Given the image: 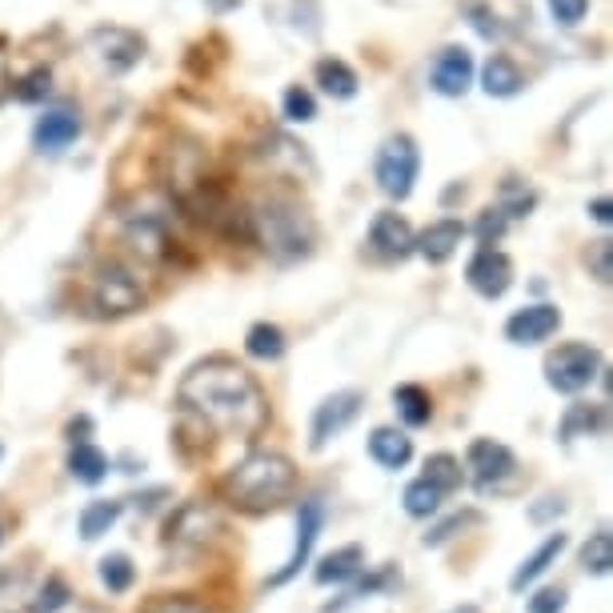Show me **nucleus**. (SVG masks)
<instances>
[{
    "mask_svg": "<svg viewBox=\"0 0 613 613\" xmlns=\"http://www.w3.org/2000/svg\"><path fill=\"white\" fill-rule=\"evenodd\" d=\"M314 80L321 85L325 97L333 101H353L357 92H361V77H357V68L349 61H341V56H321L314 65Z\"/></svg>",
    "mask_w": 613,
    "mask_h": 613,
    "instance_id": "nucleus-19",
    "label": "nucleus"
},
{
    "mask_svg": "<svg viewBox=\"0 0 613 613\" xmlns=\"http://www.w3.org/2000/svg\"><path fill=\"white\" fill-rule=\"evenodd\" d=\"M421 173V149L409 132H393L385 137L378 149V161H373V177H378V189L393 201H405L413 193Z\"/></svg>",
    "mask_w": 613,
    "mask_h": 613,
    "instance_id": "nucleus-5",
    "label": "nucleus"
},
{
    "mask_svg": "<svg viewBox=\"0 0 613 613\" xmlns=\"http://www.w3.org/2000/svg\"><path fill=\"white\" fill-rule=\"evenodd\" d=\"M357 413H361V393L357 389L325 397V401L317 405L314 425H309V445H314V449H325L333 437H341V433L349 430L353 421H357Z\"/></svg>",
    "mask_w": 613,
    "mask_h": 613,
    "instance_id": "nucleus-10",
    "label": "nucleus"
},
{
    "mask_svg": "<svg viewBox=\"0 0 613 613\" xmlns=\"http://www.w3.org/2000/svg\"><path fill=\"white\" fill-rule=\"evenodd\" d=\"M120 518V501H92V506H85V513H80V537L85 541H97L101 534H108L113 525H117Z\"/></svg>",
    "mask_w": 613,
    "mask_h": 613,
    "instance_id": "nucleus-29",
    "label": "nucleus"
},
{
    "mask_svg": "<svg viewBox=\"0 0 613 613\" xmlns=\"http://www.w3.org/2000/svg\"><path fill=\"white\" fill-rule=\"evenodd\" d=\"M321 522H325V513H321V501H301V513H297V546H293V558L285 561V570H277L269 577V586H285L289 577L301 574V565L309 561L314 553V541L321 534Z\"/></svg>",
    "mask_w": 613,
    "mask_h": 613,
    "instance_id": "nucleus-15",
    "label": "nucleus"
},
{
    "mask_svg": "<svg viewBox=\"0 0 613 613\" xmlns=\"http://www.w3.org/2000/svg\"><path fill=\"white\" fill-rule=\"evenodd\" d=\"M245 349L248 357H257V361H277L281 353H285V333L269 321H257V325L245 333Z\"/></svg>",
    "mask_w": 613,
    "mask_h": 613,
    "instance_id": "nucleus-25",
    "label": "nucleus"
},
{
    "mask_svg": "<svg viewBox=\"0 0 613 613\" xmlns=\"http://www.w3.org/2000/svg\"><path fill=\"white\" fill-rule=\"evenodd\" d=\"M0 454H4V449H0Z\"/></svg>",
    "mask_w": 613,
    "mask_h": 613,
    "instance_id": "nucleus-46",
    "label": "nucleus"
},
{
    "mask_svg": "<svg viewBox=\"0 0 613 613\" xmlns=\"http://www.w3.org/2000/svg\"><path fill=\"white\" fill-rule=\"evenodd\" d=\"M177 397L193 418L225 437H257L269 425V401L257 378L229 357H213L189 369Z\"/></svg>",
    "mask_w": 613,
    "mask_h": 613,
    "instance_id": "nucleus-1",
    "label": "nucleus"
},
{
    "mask_svg": "<svg viewBox=\"0 0 613 613\" xmlns=\"http://www.w3.org/2000/svg\"><path fill=\"white\" fill-rule=\"evenodd\" d=\"M141 613H209L193 598H153Z\"/></svg>",
    "mask_w": 613,
    "mask_h": 613,
    "instance_id": "nucleus-40",
    "label": "nucleus"
},
{
    "mask_svg": "<svg viewBox=\"0 0 613 613\" xmlns=\"http://www.w3.org/2000/svg\"><path fill=\"white\" fill-rule=\"evenodd\" d=\"M546 4L561 28H577L589 13V0H546Z\"/></svg>",
    "mask_w": 613,
    "mask_h": 613,
    "instance_id": "nucleus-38",
    "label": "nucleus"
},
{
    "mask_svg": "<svg viewBox=\"0 0 613 613\" xmlns=\"http://www.w3.org/2000/svg\"><path fill=\"white\" fill-rule=\"evenodd\" d=\"M9 92H13L16 101H25V105H40V101H49V97H53V68L49 65L28 68L16 85H9Z\"/></svg>",
    "mask_w": 613,
    "mask_h": 613,
    "instance_id": "nucleus-27",
    "label": "nucleus"
},
{
    "mask_svg": "<svg viewBox=\"0 0 613 613\" xmlns=\"http://www.w3.org/2000/svg\"><path fill=\"white\" fill-rule=\"evenodd\" d=\"M465 13H470V25L477 28V37L494 40L501 37V25H497V13L485 4V0H465Z\"/></svg>",
    "mask_w": 613,
    "mask_h": 613,
    "instance_id": "nucleus-37",
    "label": "nucleus"
},
{
    "mask_svg": "<svg viewBox=\"0 0 613 613\" xmlns=\"http://www.w3.org/2000/svg\"><path fill=\"white\" fill-rule=\"evenodd\" d=\"M470 522H477V513H457V518H449L445 525H437L433 534H425V546H442L445 537H454L461 525H470Z\"/></svg>",
    "mask_w": 613,
    "mask_h": 613,
    "instance_id": "nucleus-43",
    "label": "nucleus"
},
{
    "mask_svg": "<svg viewBox=\"0 0 613 613\" xmlns=\"http://www.w3.org/2000/svg\"><path fill=\"white\" fill-rule=\"evenodd\" d=\"M4 92H9V61L0 53V101H4Z\"/></svg>",
    "mask_w": 613,
    "mask_h": 613,
    "instance_id": "nucleus-45",
    "label": "nucleus"
},
{
    "mask_svg": "<svg viewBox=\"0 0 613 613\" xmlns=\"http://www.w3.org/2000/svg\"><path fill=\"white\" fill-rule=\"evenodd\" d=\"M401 501H405V513H409V518H430V513H437V506H442V494H437L425 477H418V482L405 485Z\"/></svg>",
    "mask_w": 613,
    "mask_h": 613,
    "instance_id": "nucleus-32",
    "label": "nucleus"
},
{
    "mask_svg": "<svg viewBox=\"0 0 613 613\" xmlns=\"http://www.w3.org/2000/svg\"><path fill=\"white\" fill-rule=\"evenodd\" d=\"M413 241H418V233H413V225L405 221L401 213L385 209L369 225V248L378 253L381 261H405L413 253Z\"/></svg>",
    "mask_w": 613,
    "mask_h": 613,
    "instance_id": "nucleus-12",
    "label": "nucleus"
},
{
    "mask_svg": "<svg viewBox=\"0 0 613 613\" xmlns=\"http://www.w3.org/2000/svg\"><path fill=\"white\" fill-rule=\"evenodd\" d=\"M248 241H257L273 261L293 265L305 261L314 253L317 225L297 201H289V196H261L248 209Z\"/></svg>",
    "mask_w": 613,
    "mask_h": 613,
    "instance_id": "nucleus-2",
    "label": "nucleus"
},
{
    "mask_svg": "<svg viewBox=\"0 0 613 613\" xmlns=\"http://www.w3.org/2000/svg\"><path fill=\"white\" fill-rule=\"evenodd\" d=\"M89 53L97 56V65L120 77L144 61V37L120 25H97L89 33Z\"/></svg>",
    "mask_w": 613,
    "mask_h": 613,
    "instance_id": "nucleus-7",
    "label": "nucleus"
},
{
    "mask_svg": "<svg viewBox=\"0 0 613 613\" xmlns=\"http://www.w3.org/2000/svg\"><path fill=\"white\" fill-rule=\"evenodd\" d=\"M393 582H397V570H381V574L366 577V582H361V586H353L349 593H345V601L369 598V593H378V589H389Z\"/></svg>",
    "mask_w": 613,
    "mask_h": 613,
    "instance_id": "nucleus-41",
    "label": "nucleus"
},
{
    "mask_svg": "<svg viewBox=\"0 0 613 613\" xmlns=\"http://www.w3.org/2000/svg\"><path fill=\"white\" fill-rule=\"evenodd\" d=\"M589 217H593L601 229H610V225H613V201H610V196H598V201H589Z\"/></svg>",
    "mask_w": 613,
    "mask_h": 613,
    "instance_id": "nucleus-44",
    "label": "nucleus"
},
{
    "mask_svg": "<svg viewBox=\"0 0 613 613\" xmlns=\"http://www.w3.org/2000/svg\"><path fill=\"white\" fill-rule=\"evenodd\" d=\"M582 565H586V574H598V577L610 574V570H613V537H610V529H598V534H593L586 546H582Z\"/></svg>",
    "mask_w": 613,
    "mask_h": 613,
    "instance_id": "nucleus-31",
    "label": "nucleus"
},
{
    "mask_svg": "<svg viewBox=\"0 0 613 613\" xmlns=\"http://www.w3.org/2000/svg\"><path fill=\"white\" fill-rule=\"evenodd\" d=\"M465 233H470V229L457 221V217H445V221L430 225V229L413 241V253H421L430 265H445L457 253V245L465 241Z\"/></svg>",
    "mask_w": 613,
    "mask_h": 613,
    "instance_id": "nucleus-17",
    "label": "nucleus"
},
{
    "mask_svg": "<svg viewBox=\"0 0 613 613\" xmlns=\"http://www.w3.org/2000/svg\"><path fill=\"white\" fill-rule=\"evenodd\" d=\"M497 196H501V201H497V209L506 213L509 221H513V217H529V213H534V205H537V193L522 181V177H506V181H501V193H497Z\"/></svg>",
    "mask_w": 613,
    "mask_h": 613,
    "instance_id": "nucleus-26",
    "label": "nucleus"
},
{
    "mask_svg": "<svg viewBox=\"0 0 613 613\" xmlns=\"http://www.w3.org/2000/svg\"><path fill=\"white\" fill-rule=\"evenodd\" d=\"M565 610V589H541L529 598V613H561Z\"/></svg>",
    "mask_w": 613,
    "mask_h": 613,
    "instance_id": "nucleus-42",
    "label": "nucleus"
},
{
    "mask_svg": "<svg viewBox=\"0 0 613 613\" xmlns=\"http://www.w3.org/2000/svg\"><path fill=\"white\" fill-rule=\"evenodd\" d=\"M565 541H570V537H565V534H549L546 541H541V546H537L534 553H529V558L522 561V565H518V574L509 577V589H513V593H522L525 586H534L537 577L546 574L549 565H553V561L561 558V549H565Z\"/></svg>",
    "mask_w": 613,
    "mask_h": 613,
    "instance_id": "nucleus-20",
    "label": "nucleus"
},
{
    "mask_svg": "<svg viewBox=\"0 0 613 613\" xmlns=\"http://www.w3.org/2000/svg\"><path fill=\"white\" fill-rule=\"evenodd\" d=\"M586 265L601 285H610L613 281V241L610 237H601V241H593V245L586 248Z\"/></svg>",
    "mask_w": 613,
    "mask_h": 613,
    "instance_id": "nucleus-35",
    "label": "nucleus"
},
{
    "mask_svg": "<svg viewBox=\"0 0 613 613\" xmlns=\"http://www.w3.org/2000/svg\"><path fill=\"white\" fill-rule=\"evenodd\" d=\"M393 409H397V418L405 425H425L433 418V401L421 385H397L393 389Z\"/></svg>",
    "mask_w": 613,
    "mask_h": 613,
    "instance_id": "nucleus-24",
    "label": "nucleus"
},
{
    "mask_svg": "<svg viewBox=\"0 0 613 613\" xmlns=\"http://www.w3.org/2000/svg\"><path fill=\"white\" fill-rule=\"evenodd\" d=\"M605 418H601V405H570V413L561 418V437L574 442V437H589V433H601Z\"/></svg>",
    "mask_w": 613,
    "mask_h": 613,
    "instance_id": "nucleus-28",
    "label": "nucleus"
},
{
    "mask_svg": "<svg viewBox=\"0 0 613 613\" xmlns=\"http://www.w3.org/2000/svg\"><path fill=\"white\" fill-rule=\"evenodd\" d=\"M68 473H73L77 482H85V485L105 482V473H108V457L101 454L97 445L80 442V445H73V454H68Z\"/></svg>",
    "mask_w": 613,
    "mask_h": 613,
    "instance_id": "nucleus-23",
    "label": "nucleus"
},
{
    "mask_svg": "<svg viewBox=\"0 0 613 613\" xmlns=\"http://www.w3.org/2000/svg\"><path fill=\"white\" fill-rule=\"evenodd\" d=\"M561 329V309L558 305H525L506 321V337L513 345H541Z\"/></svg>",
    "mask_w": 613,
    "mask_h": 613,
    "instance_id": "nucleus-13",
    "label": "nucleus"
},
{
    "mask_svg": "<svg viewBox=\"0 0 613 613\" xmlns=\"http://www.w3.org/2000/svg\"><path fill=\"white\" fill-rule=\"evenodd\" d=\"M473 73H477V65H473L470 49H465V44H445V49L433 53L430 89L449 97V101H457V97H465V92L473 89Z\"/></svg>",
    "mask_w": 613,
    "mask_h": 613,
    "instance_id": "nucleus-8",
    "label": "nucleus"
},
{
    "mask_svg": "<svg viewBox=\"0 0 613 613\" xmlns=\"http://www.w3.org/2000/svg\"><path fill=\"white\" fill-rule=\"evenodd\" d=\"M281 113H285V120H293V125H309V120L317 117V97L305 85H289L285 97H281Z\"/></svg>",
    "mask_w": 613,
    "mask_h": 613,
    "instance_id": "nucleus-33",
    "label": "nucleus"
},
{
    "mask_svg": "<svg viewBox=\"0 0 613 613\" xmlns=\"http://www.w3.org/2000/svg\"><path fill=\"white\" fill-rule=\"evenodd\" d=\"M601 373V357L586 341H570L546 357V381L558 393H582Z\"/></svg>",
    "mask_w": 613,
    "mask_h": 613,
    "instance_id": "nucleus-6",
    "label": "nucleus"
},
{
    "mask_svg": "<svg viewBox=\"0 0 613 613\" xmlns=\"http://www.w3.org/2000/svg\"><path fill=\"white\" fill-rule=\"evenodd\" d=\"M297 485V470L293 461L281 454H248L245 461H237L233 470L225 473L221 494L225 501H233L245 513H261V509L281 506Z\"/></svg>",
    "mask_w": 613,
    "mask_h": 613,
    "instance_id": "nucleus-3",
    "label": "nucleus"
},
{
    "mask_svg": "<svg viewBox=\"0 0 613 613\" xmlns=\"http://www.w3.org/2000/svg\"><path fill=\"white\" fill-rule=\"evenodd\" d=\"M369 454H373V461H378V465H385V470H401L405 461L413 457V442H409L401 430L381 425V430L369 433Z\"/></svg>",
    "mask_w": 613,
    "mask_h": 613,
    "instance_id": "nucleus-21",
    "label": "nucleus"
},
{
    "mask_svg": "<svg viewBox=\"0 0 613 613\" xmlns=\"http://www.w3.org/2000/svg\"><path fill=\"white\" fill-rule=\"evenodd\" d=\"M461 461L457 457H449V454H433L430 461H425V482L437 489V494H454L457 485H461Z\"/></svg>",
    "mask_w": 613,
    "mask_h": 613,
    "instance_id": "nucleus-30",
    "label": "nucleus"
},
{
    "mask_svg": "<svg viewBox=\"0 0 613 613\" xmlns=\"http://www.w3.org/2000/svg\"><path fill=\"white\" fill-rule=\"evenodd\" d=\"M225 534L221 522H217V513H213L209 506H201V501H193V506H184L177 518L169 522V541H189V546H209L213 537Z\"/></svg>",
    "mask_w": 613,
    "mask_h": 613,
    "instance_id": "nucleus-16",
    "label": "nucleus"
},
{
    "mask_svg": "<svg viewBox=\"0 0 613 613\" xmlns=\"http://www.w3.org/2000/svg\"><path fill=\"white\" fill-rule=\"evenodd\" d=\"M85 305L92 317H129L144 305V285L141 277L132 273L129 265L105 261L97 273L89 277L85 289Z\"/></svg>",
    "mask_w": 613,
    "mask_h": 613,
    "instance_id": "nucleus-4",
    "label": "nucleus"
},
{
    "mask_svg": "<svg viewBox=\"0 0 613 613\" xmlns=\"http://www.w3.org/2000/svg\"><path fill=\"white\" fill-rule=\"evenodd\" d=\"M366 570V549L361 546H341V549H333L321 565H317V582L321 586H329V582H349V577H357Z\"/></svg>",
    "mask_w": 613,
    "mask_h": 613,
    "instance_id": "nucleus-22",
    "label": "nucleus"
},
{
    "mask_svg": "<svg viewBox=\"0 0 613 613\" xmlns=\"http://www.w3.org/2000/svg\"><path fill=\"white\" fill-rule=\"evenodd\" d=\"M132 577H137V570H132V561L125 558V553H108V558H101V582H105L113 593H125V589L132 586Z\"/></svg>",
    "mask_w": 613,
    "mask_h": 613,
    "instance_id": "nucleus-34",
    "label": "nucleus"
},
{
    "mask_svg": "<svg viewBox=\"0 0 613 613\" xmlns=\"http://www.w3.org/2000/svg\"><path fill=\"white\" fill-rule=\"evenodd\" d=\"M65 605H68V586L61 577H49L44 589H40L37 605H33V613H56V610H65Z\"/></svg>",
    "mask_w": 613,
    "mask_h": 613,
    "instance_id": "nucleus-39",
    "label": "nucleus"
},
{
    "mask_svg": "<svg viewBox=\"0 0 613 613\" xmlns=\"http://www.w3.org/2000/svg\"><path fill=\"white\" fill-rule=\"evenodd\" d=\"M465 465H470L473 482L482 485V489H489V485L513 477V470H518V457L509 454L501 442H489V437H482V442L470 445V457H465Z\"/></svg>",
    "mask_w": 613,
    "mask_h": 613,
    "instance_id": "nucleus-14",
    "label": "nucleus"
},
{
    "mask_svg": "<svg viewBox=\"0 0 613 613\" xmlns=\"http://www.w3.org/2000/svg\"><path fill=\"white\" fill-rule=\"evenodd\" d=\"M80 108L73 105H53L44 108L37 120H33V149H37L40 157H56V153H65L68 144L80 137Z\"/></svg>",
    "mask_w": 613,
    "mask_h": 613,
    "instance_id": "nucleus-9",
    "label": "nucleus"
},
{
    "mask_svg": "<svg viewBox=\"0 0 613 613\" xmlns=\"http://www.w3.org/2000/svg\"><path fill=\"white\" fill-rule=\"evenodd\" d=\"M465 281L485 301L506 297L509 285H513V261H509L501 248H477L470 257V265H465Z\"/></svg>",
    "mask_w": 613,
    "mask_h": 613,
    "instance_id": "nucleus-11",
    "label": "nucleus"
},
{
    "mask_svg": "<svg viewBox=\"0 0 613 613\" xmlns=\"http://www.w3.org/2000/svg\"><path fill=\"white\" fill-rule=\"evenodd\" d=\"M482 89L497 101H509L525 89V73L522 65L513 61L509 53H489V61L482 65Z\"/></svg>",
    "mask_w": 613,
    "mask_h": 613,
    "instance_id": "nucleus-18",
    "label": "nucleus"
},
{
    "mask_svg": "<svg viewBox=\"0 0 613 613\" xmlns=\"http://www.w3.org/2000/svg\"><path fill=\"white\" fill-rule=\"evenodd\" d=\"M506 229H509V217L501 209H485L482 217H477V229H473V233H477V241H482V248H494L497 241H501V237H506Z\"/></svg>",
    "mask_w": 613,
    "mask_h": 613,
    "instance_id": "nucleus-36",
    "label": "nucleus"
}]
</instances>
